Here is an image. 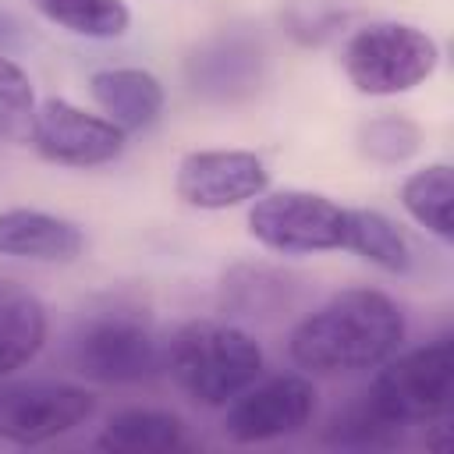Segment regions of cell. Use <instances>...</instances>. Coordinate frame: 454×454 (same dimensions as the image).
<instances>
[{
  "label": "cell",
  "mask_w": 454,
  "mask_h": 454,
  "mask_svg": "<svg viewBox=\"0 0 454 454\" xmlns=\"http://www.w3.org/2000/svg\"><path fill=\"white\" fill-rule=\"evenodd\" d=\"M18 39H21L18 18H11L7 11H0V46H11V43H18Z\"/></svg>",
  "instance_id": "23"
},
{
  "label": "cell",
  "mask_w": 454,
  "mask_h": 454,
  "mask_svg": "<svg viewBox=\"0 0 454 454\" xmlns=\"http://www.w3.org/2000/svg\"><path fill=\"white\" fill-rule=\"evenodd\" d=\"M177 195L195 209H231L270 188V170L245 149H195L177 163Z\"/></svg>",
  "instance_id": "11"
},
{
  "label": "cell",
  "mask_w": 454,
  "mask_h": 454,
  "mask_svg": "<svg viewBox=\"0 0 454 454\" xmlns=\"http://www.w3.org/2000/svg\"><path fill=\"white\" fill-rule=\"evenodd\" d=\"M96 415L85 387L57 380H0V440L18 447L50 443Z\"/></svg>",
  "instance_id": "7"
},
{
  "label": "cell",
  "mask_w": 454,
  "mask_h": 454,
  "mask_svg": "<svg viewBox=\"0 0 454 454\" xmlns=\"http://www.w3.org/2000/svg\"><path fill=\"white\" fill-rule=\"evenodd\" d=\"M340 248L355 252L358 259L387 270L408 273L411 270V241L408 234L376 209H348L344 213V241Z\"/></svg>",
  "instance_id": "16"
},
{
  "label": "cell",
  "mask_w": 454,
  "mask_h": 454,
  "mask_svg": "<svg viewBox=\"0 0 454 454\" xmlns=\"http://www.w3.org/2000/svg\"><path fill=\"white\" fill-rule=\"evenodd\" d=\"M397 436H401V429H394L376 411H369L365 401L348 408L344 415H337L333 429H330V440L344 443V447H390V443H397Z\"/></svg>",
  "instance_id": "21"
},
{
  "label": "cell",
  "mask_w": 454,
  "mask_h": 454,
  "mask_svg": "<svg viewBox=\"0 0 454 454\" xmlns=\"http://www.w3.org/2000/svg\"><path fill=\"white\" fill-rule=\"evenodd\" d=\"M344 213L348 206H337L319 192H262L248 209V234L284 255L333 252L344 241Z\"/></svg>",
  "instance_id": "6"
},
{
  "label": "cell",
  "mask_w": 454,
  "mask_h": 454,
  "mask_svg": "<svg viewBox=\"0 0 454 454\" xmlns=\"http://www.w3.org/2000/svg\"><path fill=\"white\" fill-rule=\"evenodd\" d=\"M348 21V11L333 0H298L287 11V32L298 43H323Z\"/></svg>",
  "instance_id": "22"
},
{
  "label": "cell",
  "mask_w": 454,
  "mask_h": 454,
  "mask_svg": "<svg viewBox=\"0 0 454 454\" xmlns=\"http://www.w3.org/2000/svg\"><path fill=\"white\" fill-rule=\"evenodd\" d=\"M270 67V53L252 28H220L202 39L184 60L188 89L206 103H238L259 92Z\"/></svg>",
  "instance_id": "8"
},
{
  "label": "cell",
  "mask_w": 454,
  "mask_h": 454,
  "mask_svg": "<svg viewBox=\"0 0 454 454\" xmlns=\"http://www.w3.org/2000/svg\"><path fill=\"white\" fill-rule=\"evenodd\" d=\"M369 411H376L394 429L440 422L454 404V344L440 337L404 355H390L365 394Z\"/></svg>",
  "instance_id": "4"
},
{
  "label": "cell",
  "mask_w": 454,
  "mask_h": 454,
  "mask_svg": "<svg viewBox=\"0 0 454 454\" xmlns=\"http://www.w3.org/2000/svg\"><path fill=\"white\" fill-rule=\"evenodd\" d=\"M85 248L78 223L43 209H4L0 213V255L35 262H71Z\"/></svg>",
  "instance_id": "12"
},
{
  "label": "cell",
  "mask_w": 454,
  "mask_h": 454,
  "mask_svg": "<svg viewBox=\"0 0 454 454\" xmlns=\"http://www.w3.org/2000/svg\"><path fill=\"white\" fill-rule=\"evenodd\" d=\"M436 39L408 21L362 25L344 46V74L362 96L408 92L436 71Z\"/></svg>",
  "instance_id": "5"
},
{
  "label": "cell",
  "mask_w": 454,
  "mask_h": 454,
  "mask_svg": "<svg viewBox=\"0 0 454 454\" xmlns=\"http://www.w3.org/2000/svg\"><path fill=\"white\" fill-rule=\"evenodd\" d=\"M96 447L110 454H167L184 447V422L156 408H124L106 419Z\"/></svg>",
  "instance_id": "15"
},
{
  "label": "cell",
  "mask_w": 454,
  "mask_h": 454,
  "mask_svg": "<svg viewBox=\"0 0 454 454\" xmlns=\"http://www.w3.org/2000/svg\"><path fill=\"white\" fill-rule=\"evenodd\" d=\"M28 145L60 167H99L124 153V131L99 114L50 96L35 106Z\"/></svg>",
  "instance_id": "10"
},
{
  "label": "cell",
  "mask_w": 454,
  "mask_h": 454,
  "mask_svg": "<svg viewBox=\"0 0 454 454\" xmlns=\"http://www.w3.org/2000/svg\"><path fill=\"white\" fill-rule=\"evenodd\" d=\"M401 202L415 223H422L429 234L440 241L454 238V220H450V202H454V174L447 163H429L415 174L404 177L401 184Z\"/></svg>",
  "instance_id": "17"
},
{
  "label": "cell",
  "mask_w": 454,
  "mask_h": 454,
  "mask_svg": "<svg viewBox=\"0 0 454 454\" xmlns=\"http://www.w3.org/2000/svg\"><path fill=\"white\" fill-rule=\"evenodd\" d=\"M163 351L153 316L124 298L92 305L67 333L71 369L96 383H145L163 369Z\"/></svg>",
  "instance_id": "2"
},
{
  "label": "cell",
  "mask_w": 454,
  "mask_h": 454,
  "mask_svg": "<svg viewBox=\"0 0 454 454\" xmlns=\"http://www.w3.org/2000/svg\"><path fill=\"white\" fill-rule=\"evenodd\" d=\"M163 369H170L174 383L195 404L223 408L259 380L262 348L248 330L234 323L192 319L167 340Z\"/></svg>",
  "instance_id": "3"
},
{
  "label": "cell",
  "mask_w": 454,
  "mask_h": 454,
  "mask_svg": "<svg viewBox=\"0 0 454 454\" xmlns=\"http://www.w3.org/2000/svg\"><path fill=\"white\" fill-rule=\"evenodd\" d=\"M404 340L401 305L376 287H348L301 316L287 351L312 376H344L383 365Z\"/></svg>",
  "instance_id": "1"
},
{
  "label": "cell",
  "mask_w": 454,
  "mask_h": 454,
  "mask_svg": "<svg viewBox=\"0 0 454 454\" xmlns=\"http://www.w3.org/2000/svg\"><path fill=\"white\" fill-rule=\"evenodd\" d=\"M419 142L422 131L404 114H380L358 128V149L376 163H404L408 156L419 153Z\"/></svg>",
  "instance_id": "20"
},
{
  "label": "cell",
  "mask_w": 454,
  "mask_h": 454,
  "mask_svg": "<svg viewBox=\"0 0 454 454\" xmlns=\"http://www.w3.org/2000/svg\"><path fill=\"white\" fill-rule=\"evenodd\" d=\"M35 11L85 39H121L131 25V11L124 0H32Z\"/></svg>",
  "instance_id": "18"
},
{
  "label": "cell",
  "mask_w": 454,
  "mask_h": 454,
  "mask_svg": "<svg viewBox=\"0 0 454 454\" xmlns=\"http://www.w3.org/2000/svg\"><path fill=\"white\" fill-rule=\"evenodd\" d=\"M35 106L39 103L28 74L11 57H0V138L11 145H28Z\"/></svg>",
  "instance_id": "19"
},
{
  "label": "cell",
  "mask_w": 454,
  "mask_h": 454,
  "mask_svg": "<svg viewBox=\"0 0 454 454\" xmlns=\"http://www.w3.org/2000/svg\"><path fill=\"white\" fill-rule=\"evenodd\" d=\"M46 340L43 301L11 277H0V380L28 365Z\"/></svg>",
  "instance_id": "14"
},
{
  "label": "cell",
  "mask_w": 454,
  "mask_h": 454,
  "mask_svg": "<svg viewBox=\"0 0 454 454\" xmlns=\"http://www.w3.org/2000/svg\"><path fill=\"white\" fill-rule=\"evenodd\" d=\"M89 92L121 131H142L163 114V85L142 67H103L89 78Z\"/></svg>",
  "instance_id": "13"
},
{
  "label": "cell",
  "mask_w": 454,
  "mask_h": 454,
  "mask_svg": "<svg viewBox=\"0 0 454 454\" xmlns=\"http://www.w3.org/2000/svg\"><path fill=\"white\" fill-rule=\"evenodd\" d=\"M316 397V383L298 372L273 376L259 387L252 383L231 401L223 415V436H231L234 443H266L294 436L312 422Z\"/></svg>",
  "instance_id": "9"
}]
</instances>
